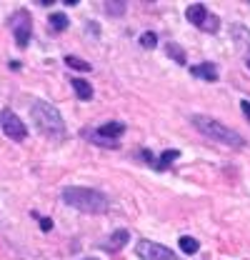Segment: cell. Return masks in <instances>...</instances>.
<instances>
[{"label":"cell","mask_w":250,"mask_h":260,"mask_svg":"<svg viewBox=\"0 0 250 260\" xmlns=\"http://www.w3.org/2000/svg\"><path fill=\"white\" fill-rule=\"evenodd\" d=\"M165 50H168V55H170V58H173L178 65H185L188 63L185 53H183V48H180L178 43H168V45H165Z\"/></svg>","instance_id":"obj_17"},{"label":"cell","mask_w":250,"mask_h":260,"mask_svg":"<svg viewBox=\"0 0 250 260\" xmlns=\"http://www.w3.org/2000/svg\"><path fill=\"white\" fill-rule=\"evenodd\" d=\"M30 118L35 128L40 130L50 140H63L65 138V120L60 110L45 100H30Z\"/></svg>","instance_id":"obj_1"},{"label":"cell","mask_w":250,"mask_h":260,"mask_svg":"<svg viewBox=\"0 0 250 260\" xmlns=\"http://www.w3.org/2000/svg\"><path fill=\"white\" fill-rule=\"evenodd\" d=\"M105 13H108V15L120 18V15L125 13V3H110V0H108V3H105Z\"/></svg>","instance_id":"obj_19"},{"label":"cell","mask_w":250,"mask_h":260,"mask_svg":"<svg viewBox=\"0 0 250 260\" xmlns=\"http://www.w3.org/2000/svg\"><path fill=\"white\" fill-rule=\"evenodd\" d=\"M203 30L205 32H218V18H215V15H208V20L203 23Z\"/></svg>","instance_id":"obj_21"},{"label":"cell","mask_w":250,"mask_h":260,"mask_svg":"<svg viewBox=\"0 0 250 260\" xmlns=\"http://www.w3.org/2000/svg\"><path fill=\"white\" fill-rule=\"evenodd\" d=\"M230 32H233V38H235L238 48H243V50H250V30L245 28V25L235 23V25H230Z\"/></svg>","instance_id":"obj_11"},{"label":"cell","mask_w":250,"mask_h":260,"mask_svg":"<svg viewBox=\"0 0 250 260\" xmlns=\"http://www.w3.org/2000/svg\"><path fill=\"white\" fill-rule=\"evenodd\" d=\"M245 65H248V70H250V58H248V60H245Z\"/></svg>","instance_id":"obj_25"},{"label":"cell","mask_w":250,"mask_h":260,"mask_svg":"<svg viewBox=\"0 0 250 260\" xmlns=\"http://www.w3.org/2000/svg\"><path fill=\"white\" fill-rule=\"evenodd\" d=\"M128 240H130V233H128V230H115V233L103 243V248H105L108 253H118V250H123L125 245H128Z\"/></svg>","instance_id":"obj_7"},{"label":"cell","mask_w":250,"mask_h":260,"mask_svg":"<svg viewBox=\"0 0 250 260\" xmlns=\"http://www.w3.org/2000/svg\"><path fill=\"white\" fill-rule=\"evenodd\" d=\"M180 158V150H175V148H170V150H165L163 155H160V160L155 162V170L158 173H163V170H168V165L173 160H178Z\"/></svg>","instance_id":"obj_13"},{"label":"cell","mask_w":250,"mask_h":260,"mask_svg":"<svg viewBox=\"0 0 250 260\" xmlns=\"http://www.w3.org/2000/svg\"><path fill=\"white\" fill-rule=\"evenodd\" d=\"M88 260H90V258H88Z\"/></svg>","instance_id":"obj_26"},{"label":"cell","mask_w":250,"mask_h":260,"mask_svg":"<svg viewBox=\"0 0 250 260\" xmlns=\"http://www.w3.org/2000/svg\"><path fill=\"white\" fill-rule=\"evenodd\" d=\"M95 133H98L100 138H105V140H118V138L125 133V123H120V120H113V123L100 125Z\"/></svg>","instance_id":"obj_10"},{"label":"cell","mask_w":250,"mask_h":260,"mask_svg":"<svg viewBox=\"0 0 250 260\" xmlns=\"http://www.w3.org/2000/svg\"><path fill=\"white\" fill-rule=\"evenodd\" d=\"M208 8L203 5V3H193V5H188V10H185V18L193 23V25H198V28H203V23L208 20Z\"/></svg>","instance_id":"obj_8"},{"label":"cell","mask_w":250,"mask_h":260,"mask_svg":"<svg viewBox=\"0 0 250 260\" xmlns=\"http://www.w3.org/2000/svg\"><path fill=\"white\" fill-rule=\"evenodd\" d=\"M48 23H50V28H53L55 32H63L68 25H70V20H68V15H65V13H50Z\"/></svg>","instance_id":"obj_15"},{"label":"cell","mask_w":250,"mask_h":260,"mask_svg":"<svg viewBox=\"0 0 250 260\" xmlns=\"http://www.w3.org/2000/svg\"><path fill=\"white\" fill-rule=\"evenodd\" d=\"M63 203H68L70 208H75L80 213H90V215L108 213V208H110L108 195L95 190V188H65L63 190Z\"/></svg>","instance_id":"obj_2"},{"label":"cell","mask_w":250,"mask_h":260,"mask_svg":"<svg viewBox=\"0 0 250 260\" xmlns=\"http://www.w3.org/2000/svg\"><path fill=\"white\" fill-rule=\"evenodd\" d=\"M190 123L200 130L205 138H210V140H215V143H223V145H228V148H233V150H243V148H245V138H243L240 133L230 130L225 123H220V120L210 118V115H193Z\"/></svg>","instance_id":"obj_3"},{"label":"cell","mask_w":250,"mask_h":260,"mask_svg":"<svg viewBox=\"0 0 250 260\" xmlns=\"http://www.w3.org/2000/svg\"><path fill=\"white\" fill-rule=\"evenodd\" d=\"M178 245H180V250H183L185 255H195V253L200 250V243H198L195 238H190V235H183V238L178 240Z\"/></svg>","instance_id":"obj_16"},{"label":"cell","mask_w":250,"mask_h":260,"mask_svg":"<svg viewBox=\"0 0 250 260\" xmlns=\"http://www.w3.org/2000/svg\"><path fill=\"white\" fill-rule=\"evenodd\" d=\"M70 85L75 88V95L80 98V100H90V98H93V88H90L88 80H83V78H73Z\"/></svg>","instance_id":"obj_12"},{"label":"cell","mask_w":250,"mask_h":260,"mask_svg":"<svg viewBox=\"0 0 250 260\" xmlns=\"http://www.w3.org/2000/svg\"><path fill=\"white\" fill-rule=\"evenodd\" d=\"M0 128H3V133L10 138V140H25L28 138V128H25V123L8 108V110H3L0 113Z\"/></svg>","instance_id":"obj_5"},{"label":"cell","mask_w":250,"mask_h":260,"mask_svg":"<svg viewBox=\"0 0 250 260\" xmlns=\"http://www.w3.org/2000/svg\"><path fill=\"white\" fill-rule=\"evenodd\" d=\"M190 75L200 78V80H208V83H215L218 80V70L213 63H198V65H190Z\"/></svg>","instance_id":"obj_9"},{"label":"cell","mask_w":250,"mask_h":260,"mask_svg":"<svg viewBox=\"0 0 250 260\" xmlns=\"http://www.w3.org/2000/svg\"><path fill=\"white\" fill-rule=\"evenodd\" d=\"M65 65H68L70 70H80V73H90V70H93L90 63H85V60H80V58H75V55H65Z\"/></svg>","instance_id":"obj_18"},{"label":"cell","mask_w":250,"mask_h":260,"mask_svg":"<svg viewBox=\"0 0 250 260\" xmlns=\"http://www.w3.org/2000/svg\"><path fill=\"white\" fill-rule=\"evenodd\" d=\"M155 43H158V35H155V32H143V35H140V45H143L145 50L155 48Z\"/></svg>","instance_id":"obj_20"},{"label":"cell","mask_w":250,"mask_h":260,"mask_svg":"<svg viewBox=\"0 0 250 260\" xmlns=\"http://www.w3.org/2000/svg\"><path fill=\"white\" fill-rule=\"evenodd\" d=\"M10 28H13L18 48H25V45L30 43V28H33L30 13H28V10H15V13L10 15Z\"/></svg>","instance_id":"obj_4"},{"label":"cell","mask_w":250,"mask_h":260,"mask_svg":"<svg viewBox=\"0 0 250 260\" xmlns=\"http://www.w3.org/2000/svg\"><path fill=\"white\" fill-rule=\"evenodd\" d=\"M88 30H93V35H98V32H100V30H98V23H90V25H88Z\"/></svg>","instance_id":"obj_24"},{"label":"cell","mask_w":250,"mask_h":260,"mask_svg":"<svg viewBox=\"0 0 250 260\" xmlns=\"http://www.w3.org/2000/svg\"><path fill=\"white\" fill-rule=\"evenodd\" d=\"M83 135H85V138H88L90 143H95V145H100V148H110V150H115V148L120 145L118 140H105V138H100V135H98L95 130H85Z\"/></svg>","instance_id":"obj_14"},{"label":"cell","mask_w":250,"mask_h":260,"mask_svg":"<svg viewBox=\"0 0 250 260\" xmlns=\"http://www.w3.org/2000/svg\"><path fill=\"white\" fill-rule=\"evenodd\" d=\"M38 220H40V230H45V233L53 230V220L50 218H38Z\"/></svg>","instance_id":"obj_22"},{"label":"cell","mask_w":250,"mask_h":260,"mask_svg":"<svg viewBox=\"0 0 250 260\" xmlns=\"http://www.w3.org/2000/svg\"><path fill=\"white\" fill-rule=\"evenodd\" d=\"M135 253L143 260H178L170 248H165L160 243H153V240H138Z\"/></svg>","instance_id":"obj_6"},{"label":"cell","mask_w":250,"mask_h":260,"mask_svg":"<svg viewBox=\"0 0 250 260\" xmlns=\"http://www.w3.org/2000/svg\"><path fill=\"white\" fill-rule=\"evenodd\" d=\"M240 108H243V113H245V118L250 120V100H240Z\"/></svg>","instance_id":"obj_23"}]
</instances>
